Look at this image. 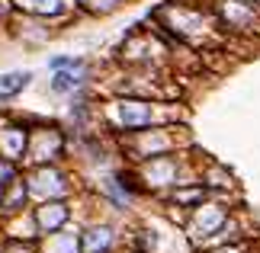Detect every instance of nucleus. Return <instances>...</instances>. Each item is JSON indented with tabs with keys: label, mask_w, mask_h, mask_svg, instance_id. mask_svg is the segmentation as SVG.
I'll return each instance as SVG.
<instances>
[{
	"label": "nucleus",
	"mask_w": 260,
	"mask_h": 253,
	"mask_svg": "<svg viewBox=\"0 0 260 253\" xmlns=\"http://www.w3.org/2000/svg\"><path fill=\"white\" fill-rule=\"evenodd\" d=\"M119 119H122L125 128H138V125L151 122V109H148L145 103H122L119 106Z\"/></svg>",
	"instance_id": "nucleus-1"
},
{
	"label": "nucleus",
	"mask_w": 260,
	"mask_h": 253,
	"mask_svg": "<svg viewBox=\"0 0 260 253\" xmlns=\"http://www.w3.org/2000/svg\"><path fill=\"white\" fill-rule=\"evenodd\" d=\"M81 70H84V67H68V70H55L52 90H55V93H71L74 87H81Z\"/></svg>",
	"instance_id": "nucleus-2"
},
{
	"label": "nucleus",
	"mask_w": 260,
	"mask_h": 253,
	"mask_svg": "<svg viewBox=\"0 0 260 253\" xmlns=\"http://www.w3.org/2000/svg\"><path fill=\"white\" fill-rule=\"evenodd\" d=\"M29 84V74L26 70H16V74H4L0 77V96H13V93H19Z\"/></svg>",
	"instance_id": "nucleus-3"
},
{
	"label": "nucleus",
	"mask_w": 260,
	"mask_h": 253,
	"mask_svg": "<svg viewBox=\"0 0 260 253\" xmlns=\"http://www.w3.org/2000/svg\"><path fill=\"white\" fill-rule=\"evenodd\" d=\"M58 221H64V205H52V211H42V225L55 228Z\"/></svg>",
	"instance_id": "nucleus-4"
},
{
	"label": "nucleus",
	"mask_w": 260,
	"mask_h": 253,
	"mask_svg": "<svg viewBox=\"0 0 260 253\" xmlns=\"http://www.w3.org/2000/svg\"><path fill=\"white\" fill-rule=\"evenodd\" d=\"M109 244V231H93V237H90V247H103Z\"/></svg>",
	"instance_id": "nucleus-5"
},
{
	"label": "nucleus",
	"mask_w": 260,
	"mask_h": 253,
	"mask_svg": "<svg viewBox=\"0 0 260 253\" xmlns=\"http://www.w3.org/2000/svg\"><path fill=\"white\" fill-rule=\"evenodd\" d=\"M58 4H61V0H36V7H39V10H45V13H55Z\"/></svg>",
	"instance_id": "nucleus-6"
}]
</instances>
